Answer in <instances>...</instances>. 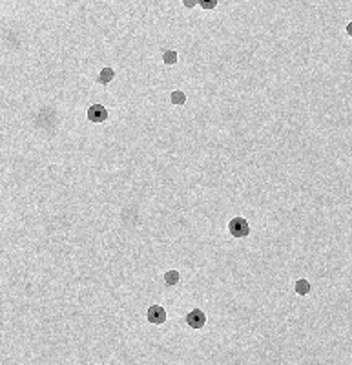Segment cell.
Masks as SVG:
<instances>
[{"label": "cell", "instance_id": "ba28073f", "mask_svg": "<svg viewBox=\"0 0 352 365\" xmlns=\"http://www.w3.org/2000/svg\"><path fill=\"white\" fill-rule=\"evenodd\" d=\"M162 61H164V64H168V66L175 64V62H177V51H172V50L164 51V55H162Z\"/></svg>", "mask_w": 352, "mask_h": 365}, {"label": "cell", "instance_id": "30bf717a", "mask_svg": "<svg viewBox=\"0 0 352 365\" xmlns=\"http://www.w3.org/2000/svg\"><path fill=\"white\" fill-rule=\"evenodd\" d=\"M197 4L203 7V9H213L217 6V0H197Z\"/></svg>", "mask_w": 352, "mask_h": 365}, {"label": "cell", "instance_id": "8fae6325", "mask_svg": "<svg viewBox=\"0 0 352 365\" xmlns=\"http://www.w3.org/2000/svg\"><path fill=\"white\" fill-rule=\"evenodd\" d=\"M183 4H185V7H196L197 0H183Z\"/></svg>", "mask_w": 352, "mask_h": 365}, {"label": "cell", "instance_id": "277c9868", "mask_svg": "<svg viewBox=\"0 0 352 365\" xmlns=\"http://www.w3.org/2000/svg\"><path fill=\"white\" fill-rule=\"evenodd\" d=\"M146 316H148V321L153 323V325H161V323L166 321V310L162 309L161 305H151Z\"/></svg>", "mask_w": 352, "mask_h": 365}, {"label": "cell", "instance_id": "7a4b0ae2", "mask_svg": "<svg viewBox=\"0 0 352 365\" xmlns=\"http://www.w3.org/2000/svg\"><path fill=\"white\" fill-rule=\"evenodd\" d=\"M186 323L192 327V329H203L205 323H207V314L203 312L201 309H194L186 314Z\"/></svg>", "mask_w": 352, "mask_h": 365}, {"label": "cell", "instance_id": "6da1fadb", "mask_svg": "<svg viewBox=\"0 0 352 365\" xmlns=\"http://www.w3.org/2000/svg\"><path fill=\"white\" fill-rule=\"evenodd\" d=\"M228 230L234 237H245V236L250 234V225H248V221H246V219L234 218L228 223Z\"/></svg>", "mask_w": 352, "mask_h": 365}, {"label": "cell", "instance_id": "9c48e42d", "mask_svg": "<svg viewBox=\"0 0 352 365\" xmlns=\"http://www.w3.org/2000/svg\"><path fill=\"white\" fill-rule=\"evenodd\" d=\"M172 102H173V104H177V106H181V104H185V102H186V95L183 93V91H173V93H172Z\"/></svg>", "mask_w": 352, "mask_h": 365}, {"label": "cell", "instance_id": "52a82bcc", "mask_svg": "<svg viewBox=\"0 0 352 365\" xmlns=\"http://www.w3.org/2000/svg\"><path fill=\"white\" fill-rule=\"evenodd\" d=\"M164 281H166V285H177V281H179V272H177V270H168L166 274H164Z\"/></svg>", "mask_w": 352, "mask_h": 365}, {"label": "cell", "instance_id": "7c38bea8", "mask_svg": "<svg viewBox=\"0 0 352 365\" xmlns=\"http://www.w3.org/2000/svg\"><path fill=\"white\" fill-rule=\"evenodd\" d=\"M347 33H349V37H352V22L347 24Z\"/></svg>", "mask_w": 352, "mask_h": 365}, {"label": "cell", "instance_id": "8992f818", "mask_svg": "<svg viewBox=\"0 0 352 365\" xmlns=\"http://www.w3.org/2000/svg\"><path fill=\"white\" fill-rule=\"evenodd\" d=\"M294 289H296V292L299 296H307L308 292H310V283L307 280H297L294 283Z\"/></svg>", "mask_w": 352, "mask_h": 365}, {"label": "cell", "instance_id": "3957f363", "mask_svg": "<svg viewBox=\"0 0 352 365\" xmlns=\"http://www.w3.org/2000/svg\"><path fill=\"white\" fill-rule=\"evenodd\" d=\"M88 119H90V123H104L108 119V110L102 104H93V106H90V110H88Z\"/></svg>", "mask_w": 352, "mask_h": 365}, {"label": "cell", "instance_id": "5b68a950", "mask_svg": "<svg viewBox=\"0 0 352 365\" xmlns=\"http://www.w3.org/2000/svg\"><path fill=\"white\" fill-rule=\"evenodd\" d=\"M113 77H115V72H113L112 68H104L101 73H99V79H97V82L99 84H108V82H112Z\"/></svg>", "mask_w": 352, "mask_h": 365}]
</instances>
